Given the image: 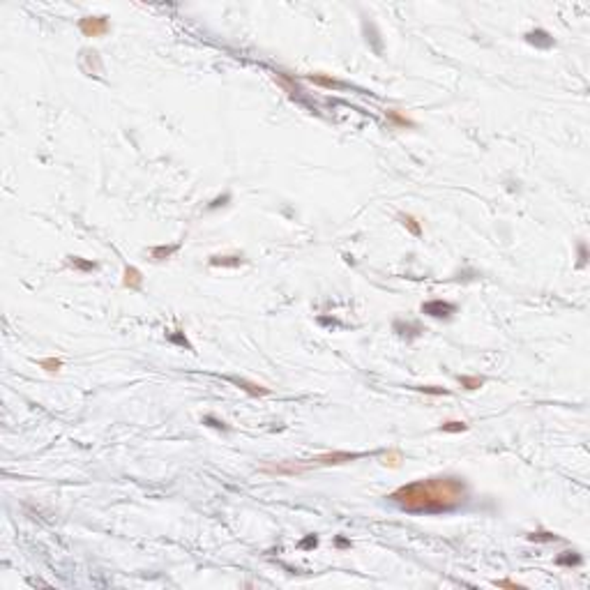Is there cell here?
Here are the masks:
<instances>
[{
	"label": "cell",
	"mask_w": 590,
	"mask_h": 590,
	"mask_svg": "<svg viewBox=\"0 0 590 590\" xmlns=\"http://www.w3.org/2000/svg\"><path fill=\"white\" fill-rule=\"evenodd\" d=\"M178 251V244H159V247H152L150 249V258L152 261H166Z\"/></svg>",
	"instance_id": "obj_10"
},
{
	"label": "cell",
	"mask_w": 590,
	"mask_h": 590,
	"mask_svg": "<svg viewBox=\"0 0 590 590\" xmlns=\"http://www.w3.org/2000/svg\"><path fill=\"white\" fill-rule=\"evenodd\" d=\"M496 586H498V588H514V590H519V588H526V586H521V583H514V581H510V579H503V581H496Z\"/></svg>",
	"instance_id": "obj_22"
},
{
	"label": "cell",
	"mask_w": 590,
	"mask_h": 590,
	"mask_svg": "<svg viewBox=\"0 0 590 590\" xmlns=\"http://www.w3.org/2000/svg\"><path fill=\"white\" fill-rule=\"evenodd\" d=\"M111 28V23L106 16H83L79 21V30L83 32V37H102Z\"/></svg>",
	"instance_id": "obj_3"
},
{
	"label": "cell",
	"mask_w": 590,
	"mask_h": 590,
	"mask_svg": "<svg viewBox=\"0 0 590 590\" xmlns=\"http://www.w3.org/2000/svg\"><path fill=\"white\" fill-rule=\"evenodd\" d=\"M228 383H233L235 387H240L242 392H247L249 397H265V394H270V387L265 385H258V383H251V380L247 378H238V376H226Z\"/></svg>",
	"instance_id": "obj_6"
},
{
	"label": "cell",
	"mask_w": 590,
	"mask_h": 590,
	"mask_svg": "<svg viewBox=\"0 0 590 590\" xmlns=\"http://www.w3.org/2000/svg\"><path fill=\"white\" fill-rule=\"evenodd\" d=\"M362 456H367V452H344V450H339V452L318 454V456L309 459L307 463H309V468H316V466H341V463L357 461V459H362Z\"/></svg>",
	"instance_id": "obj_2"
},
{
	"label": "cell",
	"mask_w": 590,
	"mask_h": 590,
	"mask_svg": "<svg viewBox=\"0 0 590 590\" xmlns=\"http://www.w3.org/2000/svg\"><path fill=\"white\" fill-rule=\"evenodd\" d=\"M556 563H558V565H567V567H572V565H581V556L574 553V551H565L563 556L556 558Z\"/></svg>",
	"instance_id": "obj_16"
},
{
	"label": "cell",
	"mask_w": 590,
	"mask_h": 590,
	"mask_svg": "<svg viewBox=\"0 0 590 590\" xmlns=\"http://www.w3.org/2000/svg\"><path fill=\"white\" fill-rule=\"evenodd\" d=\"M528 539L530 542H558V535L546 533V530H537V533H530Z\"/></svg>",
	"instance_id": "obj_17"
},
{
	"label": "cell",
	"mask_w": 590,
	"mask_h": 590,
	"mask_svg": "<svg viewBox=\"0 0 590 590\" xmlns=\"http://www.w3.org/2000/svg\"><path fill=\"white\" fill-rule=\"evenodd\" d=\"M390 118H392V120H397V122H399V125H410V120H406V118H401V115L397 113V111H390Z\"/></svg>",
	"instance_id": "obj_26"
},
{
	"label": "cell",
	"mask_w": 590,
	"mask_h": 590,
	"mask_svg": "<svg viewBox=\"0 0 590 590\" xmlns=\"http://www.w3.org/2000/svg\"><path fill=\"white\" fill-rule=\"evenodd\" d=\"M309 81L311 83H318V85H325V88H341V81H337V79H332V76H321V74H309Z\"/></svg>",
	"instance_id": "obj_13"
},
{
	"label": "cell",
	"mask_w": 590,
	"mask_h": 590,
	"mask_svg": "<svg viewBox=\"0 0 590 590\" xmlns=\"http://www.w3.org/2000/svg\"><path fill=\"white\" fill-rule=\"evenodd\" d=\"M526 39H528L530 44L542 46V49H549V46H553V37L546 30H530V32H526Z\"/></svg>",
	"instance_id": "obj_9"
},
{
	"label": "cell",
	"mask_w": 590,
	"mask_h": 590,
	"mask_svg": "<svg viewBox=\"0 0 590 590\" xmlns=\"http://www.w3.org/2000/svg\"><path fill=\"white\" fill-rule=\"evenodd\" d=\"M468 429V424L461 422V420H450V422H443L440 424V431L445 433H461Z\"/></svg>",
	"instance_id": "obj_14"
},
{
	"label": "cell",
	"mask_w": 590,
	"mask_h": 590,
	"mask_svg": "<svg viewBox=\"0 0 590 590\" xmlns=\"http://www.w3.org/2000/svg\"><path fill=\"white\" fill-rule=\"evenodd\" d=\"M399 461H401V454L399 452H390L385 454V466H390V468H399Z\"/></svg>",
	"instance_id": "obj_20"
},
{
	"label": "cell",
	"mask_w": 590,
	"mask_h": 590,
	"mask_svg": "<svg viewBox=\"0 0 590 590\" xmlns=\"http://www.w3.org/2000/svg\"><path fill=\"white\" fill-rule=\"evenodd\" d=\"M459 383H461V387H466V390H480V387L484 385V378H482V376H459Z\"/></svg>",
	"instance_id": "obj_15"
},
{
	"label": "cell",
	"mask_w": 590,
	"mask_h": 590,
	"mask_svg": "<svg viewBox=\"0 0 590 590\" xmlns=\"http://www.w3.org/2000/svg\"><path fill=\"white\" fill-rule=\"evenodd\" d=\"M316 544H318V539L314 537V535H311V537H307V539L302 542V546H316Z\"/></svg>",
	"instance_id": "obj_27"
},
{
	"label": "cell",
	"mask_w": 590,
	"mask_h": 590,
	"mask_svg": "<svg viewBox=\"0 0 590 590\" xmlns=\"http://www.w3.org/2000/svg\"><path fill=\"white\" fill-rule=\"evenodd\" d=\"M399 219H401V224H403V226L408 228L410 233L415 235V238H420V235H422V226H420V221H417L413 215H399Z\"/></svg>",
	"instance_id": "obj_12"
},
{
	"label": "cell",
	"mask_w": 590,
	"mask_h": 590,
	"mask_svg": "<svg viewBox=\"0 0 590 590\" xmlns=\"http://www.w3.org/2000/svg\"><path fill=\"white\" fill-rule=\"evenodd\" d=\"M228 201H231V196H228V194H224V196H221V198H215V201H212V203H210V210H215V208H219V205H226Z\"/></svg>",
	"instance_id": "obj_25"
},
{
	"label": "cell",
	"mask_w": 590,
	"mask_h": 590,
	"mask_svg": "<svg viewBox=\"0 0 590 590\" xmlns=\"http://www.w3.org/2000/svg\"><path fill=\"white\" fill-rule=\"evenodd\" d=\"M413 390H417V392H424V394H433V397L450 394V390H445V387H436V385H415Z\"/></svg>",
	"instance_id": "obj_19"
},
{
	"label": "cell",
	"mask_w": 590,
	"mask_h": 590,
	"mask_svg": "<svg viewBox=\"0 0 590 590\" xmlns=\"http://www.w3.org/2000/svg\"><path fill=\"white\" fill-rule=\"evenodd\" d=\"M178 332H180V330H178ZM178 332L168 334V339L173 341V344H180V346H185V348H191V344L187 341V337H185V334H178Z\"/></svg>",
	"instance_id": "obj_21"
},
{
	"label": "cell",
	"mask_w": 590,
	"mask_h": 590,
	"mask_svg": "<svg viewBox=\"0 0 590 590\" xmlns=\"http://www.w3.org/2000/svg\"><path fill=\"white\" fill-rule=\"evenodd\" d=\"M39 367H42V369H46L49 374H55V371L62 369V362L58 360V357H44V360L39 362Z\"/></svg>",
	"instance_id": "obj_18"
},
{
	"label": "cell",
	"mask_w": 590,
	"mask_h": 590,
	"mask_svg": "<svg viewBox=\"0 0 590 590\" xmlns=\"http://www.w3.org/2000/svg\"><path fill=\"white\" fill-rule=\"evenodd\" d=\"M390 500L413 514H440L452 512L468 500V484L463 477L436 475L399 486L390 493Z\"/></svg>",
	"instance_id": "obj_1"
},
{
	"label": "cell",
	"mask_w": 590,
	"mask_h": 590,
	"mask_svg": "<svg viewBox=\"0 0 590 590\" xmlns=\"http://www.w3.org/2000/svg\"><path fill=\"white\" fill-rule=\"evenodd\" d=\"M203 422H205V424H210V427H215V429H226V424L219 422V420H215L212 415H208V417L203 420Z\"/></svg>",
	"instance_id": "obj_24"
},
{
	"label": "cell",
	"mask_w": 590,
	"mask_h": 590,
	"mask_svg": "<svg viewBox=\"0 0 590 590\" xmlns=\"http://www.w3.org/2000/svg\"><path fill=\"white\" fill-rule=\"evenodd\" d=\"M586 261H588V249H586V244H579V265H586Z\"/></svg>",
	"instance_id": "obj_23"
},
{
	"label": "cell",
	"mask_w": 590,
	"mask_h": 590,
	"mask_svg": "<svg viewBox=\"0 0 590 590\" xmlns=\"http://www.w3.org/2000/svg\"><path fill=\"white\" fill-rule=\"evenodd\" d=\"M456 311L452 302H445V300H429V302L422 304V314L433 318H450Z\"/></svg>",
	"instance_id": "obj_5"
},
{
	"label": "cell",
	"mask_w": 590,
	"mask_h": 590,
	"mask_svg": "<svg viewBox=\"0 0 590 590\" xmlns=\"http://www.w3.org/2000/svg\"><path fill=\"white\" fill-rule=\"evenodd\" d=\"M67 265L74 268V270H81V272H92L97 270V263L95 261H83L81 256H67Z\"/></svg>",
	"instance_id": "obj_11"
},
{
	"label": "cell",
	"mask_w": 590,
	"mask_h": 590,
	"mask_svg": "<svg viewBox=\"0 0 590 590\" xmlns=\"http://www.w3.org/2000/svg\"><path fill=\"white\" fill-rule=\"evenodd\" d=\"M212 268H240L244 265L242 254H224V256H210Z\"/></svg>",
	"instance_id": "obj_8"
},
{
	"label": "cell",
	"mask_w": 590,
	"mask_h": 590,
	"mask_svg": "<svg viewBox=\"0 0 590 590\" xmlns=\"http://www.w3.org/2000/svg\"><path fill=\"white\" fill-rule=\"evenodd\" d=\"M122 286L129 288V291H138V288L143 286V274H141V270L134 268V265H127V268H125V274H122Z\"/></svg>",
	"instance_id": "obj_7"
},
{
	"label": "cell",
	"mask_w": 590,
	"mask_h": 590,
	"mask_svg": "<svg viewBox=\"0 0 590 590\" xmlns=\"http://www.w3.org/2000/svg\"><path fill=\"white\" fill-rule=\"evenodd\" d=\"M309 468L307 461H284V463H265L263 473H270V475H297V473H304Z\"/></svg>",
	"instance_id": "obj_4"
}]
</instances>
